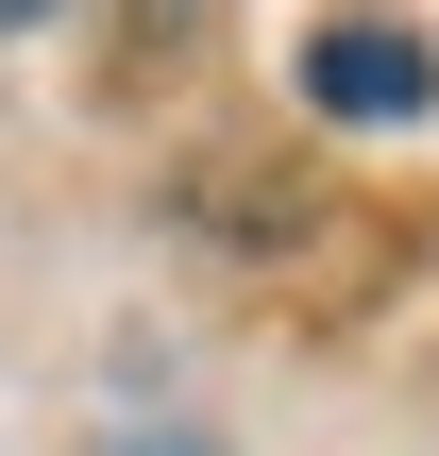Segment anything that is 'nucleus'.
Here are the masks:
<instances>
[{
	"mask_svg": "<svg viewBox=\"0 0 439 456\" xmlns=\"http://www.w3.org/2000/svg\"><path fill=\"white\" fill-rule=\"evenodd\" d=\"M102 456H220V440H203V423H118Z\"/></svg>",
	"mask_w": 439,
	"mask_h": 456,
	"instance_id": "obj_2",
	"label": "nucleus"
},
{
	"mask_svg": "<svg viewBox=\"0 0 439 456\" xmlns=\"http://www.w3.org/2000/svg\"><path fill=\"white\" fill-rule=\"evenodd\" d=\"M0 34H51V0H0Z\"/></svg>",
	"mask_w": 439,
	"mask_h": 456,
	"instance_id": "obj_3",
	"label": "nucleus"
},
{
	"mask_svg": "<svg viewBox=\"0 0 439 456\" xmlns=\"http://www.w3.org/2000/svg\"><path fill=\"white\" fill-rule=\"evenodd\" d=\"M439 102V51L406 17H321L305 34V118H423Z\"/></svg>",
	"mask_w": 439,
	"mask_h": 456,
	"instance_id": "obj_1",
	"label": "nucleus"
}]
</instances>
